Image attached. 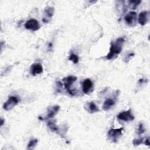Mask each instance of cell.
Listing matches in <instances>:
<instances>
[{"label": "cell", "instance_id": "cell-8", "mask_svg": "<svg viewBox=\"0 0 150 150\" xmlns=\"http://www.w3.org/2000/svg\"><path fill=\"white\" fill-rule=\"evenodd\" d=\"M25 27L28 30L32 31H36L39 29L40 26L39 22L35 19H30L26 22L25 23Z\"/></svg>", "mask_w": 150, "mask_h": 150}, {"label": "cell", "instance_id": "cell-6", "mask_svg": "<svg viewBox=\"0 0 150 150\" xmlns=\"http://www.w3.org/2000/svg\"><path fill=\"white\" fill-rule=\"evenodd\" d=\"M124 20L129 26H134L137 23V13L134 11L129 12L125 16Z\"/></svg>", "mask_w": 150, "mask_h": 150}, {"label": "cell", "instance_id": "cell-19", "mask_svg": "<svg viewBox=\"0 0 150 150\" xmlns=\"http://www.w3.org/2000/svg\"><path fill=\"white\" fill-rule=\"evenodd\" d=\"M144 142V138H140L138 139H134L132 141V144L135 146H138Z\"/></svg>", "mask_w": 150, "mask_h": 150}, {"label": "cell", "instance_id": "cell-10", "mask_svg": "<svg viewBox=\"0 0 150 150\" xmlns=\"http://www.w3.org/2000/svg\"><path fill=\"white\" fill-rule=\"evenodd\" d=\"M93 83L90 79H85L82 83V90L84 93L88 94L93 88Z\"/></svg>", "mask_w": 150, "mask_h": 150}, {"label": "cell", "instance_id": "cell-15", "mask_svg": "<svg viewBox=\"0 0 150 150\" xmlns=\"http://www.w3.org/2000/svg\"><path fill=\"white\" fill-rule=\"evenodd\" d=\"M47 125L49 127V128L52 131L54 132L58 133L59 132V128L56 124V122L54 120H49L47 121Z\"/></svg>", "mask_w": 150, "mask_h": 150}, {"label": "cell", "instance_id": "cell-17", "mask_svg": "<svg viewBox=\"0 0 150 150\" xmlns=\"http://www.w3.org/2000/svg\"><path fill=\"white\" fill-rule=\"evenodd\" d=\"M69 60L71 61L74 63H77L79 60V57L77 54H75L74 53H71L69 56Z\"/></svg>", "mask_w": 150, "mask_h": 150}, {"label": "cell", "instance_id": "cell-12", "mask_svg": "<svg viewBox=\"0 0 150 150\" xmlns=\"http://www.w3.org/2000/svg\"><path fill=\"white\" fill-rule=\"evenodd\" d=\"M84 109L90 113H95L100 111L99 108L94 102H88L85 104Z\"/></svg>", "mask_w": 150, "mask_h": 150}, {"label": "cell", "instance_id": "cell-13", "mask_svg": "<svg viewBox=\"0 0 150 150\" xmlns=\"http://www.w3.org/2000/svg\"><path fill=\"white\" fill-rule=\"evenodd\" d=\"M59 109H60V106L57 105L50 107V108H49V110L47 111V115H46V117L45 118H43V120L50 119V118H53L54 116L57 113Z\"/></svg>", "mask_w": 150, "mask_h": 150}, {"label": "cell", "instance_id": "cell-16", "mask_svg": "<svg viewBox=\"0 0 150 150\" xmlns=\"http://www.w3.org/2000/svg\"><path fill=\"white\" fill-rule=\"evenodd\" d=\"M141 2V1L139 0H135V1H129L128 2L129 6L131 9H135L137 8V6L139 5V4Z\"/></svg>", "mask_w": 150, "mask_h": 150}, {"label": "cell", "instance_id": "cell-18", "mask_svg": "<svg viewBox=\"0 0 150 150\" xmlns=\"http://www.w3.org/2000/svg\"><path fill=\"white\" fill-rule=\"evenodd\" d=\"M38 142V140L37 139H30L29 144H28L27 149H33L36 146Z\"/></svg>", "mask_w": 150, "mask_h": 150}, {"label": "cell", "instance_id": "cell-2", "mask_svg": "<svg viewBox=\"0 0 150 150\" xmlns=\"http://www.w3.org/2000/svg\"><path fill=\"white\" fill-rule=\"evenodd\" d=\"M123 127L116 129H110L108 131V139L112 142H117L122 135Z\"/></svg>", "mask_w": 150, "mask_h": 150}, {"label": "cell", "instance_id": "cell-7", "mask_svg": "<svg viewBox=\"0 0 150 150\" xmlns=\"http://www.w3.org/2000/svg\"><path fill=\"white\" fill-rule=\"evenodd\" d=\"M54 12V8L52 6H47L45 8L42 21L44 23H48L53 17Z\"/></svg>", "mask_w": 150, "mask_h": 150}, {"label": "cell", "instance_id": "cell-23", "mask_svg": "<svg viewBox=\"0 0 150 150\" xmlns=\"http://www.w3.org/2000/svg\"><path fill=\"white\" fill-rule=\"evenodd\" d=\"M4 120L1 119V126H2V125H3V124H4Z\"/></svg>", "mask_w": 150, "mask_h": 150}, {"label": "cell", "instance_id": "cell-21", "mask_svg": "<svg viewBox=\"0 0 150 150\" xmlns=\"http://www.w3.org/2000/svg\"><path fill=\"white\" fill-rule=\"evenodd\" d=\"M134 56V53H129V54H128V55L127 56L126 59H125L124 60H125V62H128V60H129L130 59H131V58L132 57V56Z\"/></svg>", "mask_w": 150, "mask_h": 150}, {"label": "cell", "instance_id": "cell-3", "mask_svg": "<svg viewBox=\"0 0 150 150\" xmlns=\"http://www.w3.org/2000/svg\"><path fill=\"white\" fill-rule=\"evenodd\" d=\"M77 77L74 76H69L64 79H63V81L64 83V86L65 88L69 92V93L71 95H74V93L72 89H71L70 87L72 84L77 80Z\"/></svg>", "mask_w": 150, "mask_h": 150}, {"label": "cell", "instance_id": "cell-9", "mask_svg": "<svg viewBox=\"0 0 150 150\" xmlns=\"http://www.w3.org/2000/svg\"><path fill=\"white\" fill-rule=\"evenodd\" d=\"M149 12L145 11L141 12L138 15V22L141 25H145L149 21Z\"/></svg>", "mask_w": 150, "mask_h": 150}, {"label": "cell", "instance_id": "cell-1", "mask_svg": "<svg viewBox=\"0 0 150 150\" xmlns=\"http://www.w3.org/2000/svg\"><path fill=\"white\" fill-rule=\"evenodd\" d=\"M124 42L125 38L124 37L118 38L115 41L112 42L110 48V52L106 56L107 59H112L119 54L122 50V46Z\"/></svg>", "mask_w": 150, "mask_h": 150}, {"label": "cell", "instance_id": "cell-11", "mask_svg": "<svg viewBox=\"0 0 150 150\" xmlns=\"http://www.w3.org/2000/svg\"><path fill=\"white\" fill-rule=\"evenodd\" d=\"M30 72L32 76L40 74L43 72V67L39 63H35L31 65L30 68Z\"/></svg>", "mask_w": 150, "mask_h": 150}, {"label": "cell", "instance_id": "cell-5", "mask_svg": "<svg viewBox=\"0 0 150 150\" xmlns=\"http://www.w3.org/2000/svg\"><path fill=\"white\" fill-rule=\"evenodd\" d=\"M117 117L118 120H120L125 122L131 121L134 120V116L132 115L131 109L120 112L117 116Z\"/></svg>", "mask_w": 150, "mask_h": 150}, {"label": "cell", "instance_id": "cell-20", "mask_svg": "<svg viewBox=\"0 0 150 150\" xmlns=\"http://www.w3.org/2000/svg\"><path fill=\"white\" fill-rule=\"evenodd\" d=\"M145 131V128H144L143 124L142 123H139V124L138 125V129H137V133L139 135H140V134L144 133Z\"/></svg>", "mask_w": 150, "mask_h": 150}, {"label": "cell", "instance_id": "cell-4", "mask_svg": "<svg viewBox=\"0 0 150 150\" xmlns=\"http://www.w3.org/2000/svg\"><path fill=\"white\" fill-rule=\"evenodd\" d=\"M19 100L18 97L15 96H9L8 100L4 104L3 108L6 111H9L12 110L16 105L19 103Z\"/></svg>", "mask_w": 150, "mask_h": 150}, {"label": "cell", "instance_id": "cell-14", "mask_svg": "<svg viewBox=\"0 0 150 150\" xmlns=\"http://www.w3.org/2000/svg\"><path fill=\"white\" fill-rule=\"evenodd\" d=\"M115 104V101L114 99L109 98H107L103 103V109L105 111H108L111 109Z\"/></svg>", "mask_w": 150, "mask_h": 150}, {"label": "cell", "instance_id": "cell-22", "mask_svg": "<svg viewBox=\"0 0 150 150\" xmlns=\"http://www.w3.org/2000/svg\"><path fill=\"white\" fill-rule=\"evenodd\" d=\"M144 142H143L145 145H147V146H150V143H149V137H148L147 138H146L145 139V141H144Z\"/></svg>", "mask_w": 150, "mask_h": 150}]
</instances>
